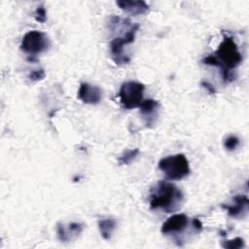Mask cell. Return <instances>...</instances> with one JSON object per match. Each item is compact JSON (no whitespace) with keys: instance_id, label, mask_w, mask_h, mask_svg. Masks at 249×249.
Here are the masks:
<instances>
[{"instance_id":"obj_1","label":"cell","mask_w":249,"mask_h":249,"mask_svg":"<svg viewBox=\"0 0 249 249\" xmlns=\"http://www.w3.org/2000/svg\"><path fill=\"white\" fill-rule=\"evenodd\" d=\"M183 193L176 185L167 181H158L149 193L151 209H161L166 213L177 211L183 203Z\"/></svg>"},{"instance_id":"obj_2","label":"cell","mask_w":249,"mask_h":249,"mask_svg":"<svg viewBox=\"0 0 249 249\" xmlns=\"http://www.w3.org/2000/svg\"><path fill=\"white\" fill-rule=\"evenodd\" d=\"M159 168L168 180H181L190 174V165L184 154H176L161 159Z\"/></svg>"},{"instance_id":"obj_3","label":"cell","mask_w":249,"mask_h":249,"mask_svg":"<svg viewBox=\"0 0 249 249\" xmlns=\"http://www.w3.org/2000/svg\"><path fill=\"white\" fill-rule=\"evenodd\" d=\"M214 55L229 70L236 68L242 61V55L238 51L237 45L230 36H224Z\"/></svg>"},{"instance_id":"obj_4","label":"cell","mask_w":249,"mask_h":249,"mask_svg":"<svg viewBox=\"0 0 249 249\" xmlns=\"http://www.w3.org/2000/svg\"><path fill=\"white\" fill-rule=\"evenodd\" d=\"M138 29H139V24L137 23L132 24L130 28L127 31H125V33H124L122 36L115 37L114 39L111 40L110 53H111L112 59L117 65L121 66L130 61V58L124 53V47L125 45H128L134 42L135 34Z\"/></svg>"},{"instance_id":"obj_5","label":"cell","mask_w":249,"mask_h":249,"mask_svg":"<svg viewBox=\"0 0 249 249\" xmlns=\"http://www.w3.org/2000/svg\"><path fill=\"white\" fill-rule=\"evenodd\" d=\"M144 89V85L139 82L127 81L123 83L119 91L121 104L128 110L139 107L143 102Z\"/></svg>"},{"instance_id":"obj_6","label":"cell","mask_w":249,"mask_h":249,"mask_svg":"<svg viewBox=\"0 0 249 249\" xmlns=\"http://www.w3.org/2000/svg\"><path fill=\"white\" fill-rule=\"evenodd\" d=\"M50 47V40L48 36L41 31L31 30L25 33L20 43V50L31 56H35Z\"/></svg>"},{"instance_id":"obj_7","label":"cell","mask_w":249,"mask_h":249,"mask_svg":"<svg viewBox=\"0 0 249 249\" xmlns=\"http://www.w3.org/2000/svg\"><path fill=\"white\" fill-rule=\"evenodd\" d=\"M188 222L189 219L186 214H174L162 224L160 231L162 234H173L182 232L187 228Z\"/></svg>"},{"instance_id":"obj_8","label":"cell","mask_w":249,"mask_h":249,"mask_svg":"<svg viewBox=\"0 0 249 249\" xmlns=\"http://www.w3.org/2000/svg\"><path fill=\"white\" fill-rule=\"evenodd\" d=\"M77 96L86 104H97L102 99V89L89 83H81Z\"/></svg>"},{"instance_id":"obj_9","label":"cell","mask_w":249,"mask_h":249,"mask_svg":"<svg viewBox=\"0 0 249 249\" xmlns=\"http://www.w3.org/2000/svg\"><path fill=\"white\" fill-rule=\"evenodd\" d=\"M232 204H222V207L227 210L229 216L232 218H239L246 215L248 210V197L244 195L234 196L232 198Z\"/></svg>"},{"instance_id":"obj_10","label":"cell","mask_w":249,"mask_h":249,"mask_svg":"<svg viewBox=\"0 0 249 249\" xmlns=\"http://www.w3.org/2000/svg\"><path fill=\"white\" fill-rule=\"evenodd\" d=\"M83 229L84 225L81 223H70L67 228L63 224L58 223L56 225V235L60 241L66 242L78 236L83 231Z\"/></svg>"},{"instance_id":"obj_11","label":"cell","mask_w":249,"mask_h":249,"mask_svg":"<svg viewBox=\"0 0 249 249\" xmlns=\"http://www.w3.org/2000/svg\"><path fill=\"white\" fill-rule=\"evenodd\" d=\"M159 102L154 99H146L140 104V113L145 121L147 126L151 127V124H154L156 122V117L158 116Z\"/></svg>"},{"instance_id":"obj_12","label":"cell","mask_w":249,"mask_h":249,"mask_svg":"<svg viewBox=\"0 0 249 249\" xmlns=\"http://www.w3.org/2000/svg\"><path fill=\"white\" fill-rule=\"evenodd\" d=\"M116 3L121 8V10L124 11L125 13H127L131 16L143 15L149 10V6L146 4V2H144L142 0H139V1L119 0Z\"/></svg>"},{"instance_id":"obj_13","label":"cell","mask_w":249,"mask_h":249,"mask_svg":"<svg viewBox=\"0 0 249 249\" xmlns=\"http://www.w3.org/2000/svg\"><path fill=\"white\" fill-rule=\"evenodd\" d=\"M202 62L204 64H206V65H212V66L219 67L221 69V73H222V77H223L224 83H230V82L234 80L235 76L233 75V73L231 70H229L226 67H224L214 54H209V55L205 56L202 59Z\"/></svg>"},{"instance_id":"obj_14","label":"cell","mask_w":249,"mask_h":249,"mask_svg":"<svg viewBox=\"0 0 249 249\" xmlns=\"http://www.w3.org/2000/svg\"><path fill=\"white\" fill-rule=\"evenodd\" d=\"M116 228H117V221L113 218H105L98 221L99 232L105 240L111 239Z\"/></svg>"},{"instance_id":"obj_15","label":"cell","mask_w":249,"mask_h":249,"mask_svg":"<svg viewBox=\"0 0 249 249\" xmlns=\"http://www.w3.org/2000/svg\"><path fill=\"white\" fill-rule=\"evenodd\" d=\"M139 154H140V151L137 148L132 149V150H126L119 157V159H118L119 163L120 164H129L131 161H133L138 157Z\"/></svg>"},{"instance_id":"obj_16","label":"cell","mask_w":249,"mask_h":249,"mask_svg":"<svg viewBox=\"0 0 249 249\" xmlns=\"http://www.w3.org/2000/svg\"><path fill=\"white\" fill-rule=\"evenodd\" d=\"M221 245L224 248L228 249H240L245 246L244 240L241 237H235L231 240H223L221 241Z\"/></svg>"},{"instance_id":"obj_17","label":"cell","mask_w":249,"mask_h":249,"mask_svg":"<svg viewBox=\"0 0 249 249\" xmlns=\"http://www.w3.org/2000/svg\"><path fill=\"white\" fill-rule=\"evenodd\" d=\"M239 145V139L235 135L228 136L224 141V146L228 151H233Z\"/></svg>"},{"instance_id":"obj_18","label":"cell","mask_w":249,"mask_h":249,"mask_svg":"<svg viewBox=\"0 0 249 249\" xmlns=\"http://www.w3.org/2000/svg\"><path fill=\"white\" fill-rule=\"evenodd\" d=\"M34 18L37 21L39 22H45L47 20V12H46V9L44 8L43 5H40L37 7L36 11H35V14H34Z\"/></svg>"},{"instance_id":"obj_19","label":"cell","mask_w":249,"mask_h":249,"mask_svg":"<svg viewBox=\"0 0 249 249\" xmlns=\"http://www.w3.org/2000/svg\"><path fill=\"white\" fill-rule=\"evenodd\" d=\"M28 78L31 80V81H40V80H43L45 78V71L44 69L40 68V69H36L34 71H32L29 75H28Z\"/></svg>"},{"instance_id":"obj_20","label":"cell","mask_w":249,"mask_h":249,"mask_svg":"<svg viewBox=\"0 0 249 249\" xmlns=\"http://www.w3.org/2000/svg\"><path fill=\"white\" fill-rule=\"evenodd\" d=\"M193 226H194V229H195L196 231H202V223L200 222L199 219L194 218V219H193Z\"/></svg>"},{"instance_id":"obj_21","label":"cell","mask_w":249,"mask_h":249,"mask_svg":"<svg viewBox=\"0 0 249 249\" xmlns=\"http://www.w3.org/2000/svg\"><path fill=\"white\" fill-rule=\"evenodd\" d=\"M201 86H202L204 89H206L209 93H211V94L215 93V89H214V87H213L211 84H209L208 82H205V81L201 82Z\"/></svg>"}]
</instances>
